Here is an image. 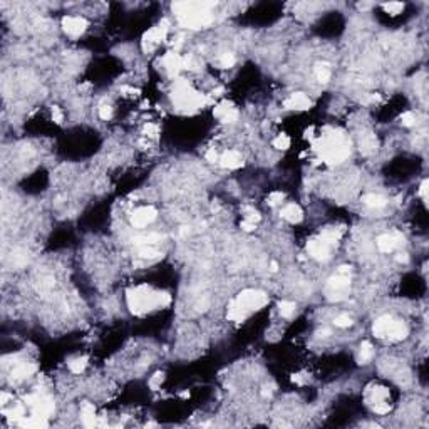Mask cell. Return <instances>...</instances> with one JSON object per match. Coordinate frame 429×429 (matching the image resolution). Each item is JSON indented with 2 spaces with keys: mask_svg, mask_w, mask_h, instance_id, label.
Returning a JSON list of instances; mask_svg holds the SVG:
<instances>
[{
  "mask_svg": "<svg viewBox=\"0 0 429 429\" xmlns=\"http://www.w3.org/2000/svg\"><path fill=\"white\" fill-rule=\"evenodd\" d=\"M283 198H285V195L282 193V191H274V193L268 195V203L272 204V206H275V204H280L283 202Z\"/></svg>",
  "mask_w": 429,
  "mask_h": 429,
  "instance_id": "d6a6232c",
  "label": "cell"
},
{
  "mask_svg": "<svg viewBox=\"0 0 429 429\" xmlns=\"http://www.w3.org/2000/svg\"><path fill=\"white\" fill-rule=\"evenodd\" d=\"M396 258H398V262H401V263H407L409 256H407V253H399Z\"/></svg>",
  "mask_w": 429,
  "mask_h": 429,
  "instance_id": "ab89813d",
  "label": "cell"
},
{
  "mask_svg": "<svg viewBox=\"0 0 429 429\" xmlns=\"http://www.w3.org/2000/svg\"><path fill=\"white\" fill-rule=\"evenodd\" d=\"M280 216L290 223H299V222H302V218H303V211L299 204L290 203V204H285V206L282 208Z\"/></svg>",
  "mask_w": 429,
  "mask_h": 429,
  "instance_id": "d6986e66",
  "label": "cell"
},
{
  "mask_svg": "<svg viewBox=\"0 0 429 429\" xmlns=\"http://www.w3.org/2000/svg\"><path fill=\"white\" fill-rule=\"evenodd\" d=\"M215 5V2H176L173 3V12L183 27L200 30L213 22Z\"/></svg>",
  "mask_w": 429,
  "mask_h": 429,
  "instance_id": "6da1fadb",
  "label": "cell"
},
{
  "mask_svg": "<svg viewBox=\"0 0 429 429\" xmlns=\"http://www.w3.org/2000/svg\"><path fill=\"white\" fill-rule=\"evenodd\" d=\"M86 367H87V357H76L69 362V371L74 372V374H81Z\"/></svg>",
  "mask_w": 429,
  "mask_h": 429,
  "instance_id": "4316f807",
  "label": "cell"
},
{
  "mask_svg": "<svg viewBox=\"0 0 429 429\" xmlns=\"http://www.w3.org/2000/svg\"><path fill=\"white\" fill-rule=\"evenodd\" d=\"M35 371H37V366H35L34 362H25V360L15 362L14 369L10 371L12 380H24V379L30 378Z\"/></svg>",
  "mask_w": 429,
  "mask_h": 429,
  "instance_id": "e0dca14e",
  "label": "cell"
},
{
  "mask_svg": "<svg viewBox=\"0 0 429 429\" xmlns=\"http://www.w3.org/2000/svg\"><path fill=\"white\" fill-rule=\"evenodd\" d=\"M371 7V3H359V9L360 10H367Z\"/></svg>",
  "mask_w": 429,
  "mask_h": 429,
  "instance_id": "b9f144b4",
  "label": "cell"
},
{
  "mask_svg": "<svg viewBox=\"0 0 429 429\" xmlns=\"http://www.w3.org/2000/svg\"><path fill=\"white\" fill-rule=\"evenodd\" d=\"M270 270H272V272H277V270H278V263H277V262H272V263H270Z\"/></svg>",
  "mask_w": 429,
  "mask_h": 429,
  "instance_id": "60d3db41",
  "label": "cell"
},
{
  "mask_svg": "<svg viewBox=\"0 0 429 429\" xmlns=\"http://www.w3.org/2000/svg\"><path fill=\"white\" fill-rule=\"evenodd\" d=\"M334 324H335V327H339V328H347V327L352 326V319L347 314H340L334 319Z\"/></svg>",
  "mask_w": 429,
  "mask_h": 429,
  "instance_id": "f546056e",
  "label": "cell"
},
{
  "mask_svg": "<svg viewBox=\"0 0 429 429\" xmlns=\"http://www.w3.org/2000/svg\"><path fill=\"white\" fill-rule=\"evenodd\" d=\"M274 146L277 148V150H280V151H285V150L290 148V138H288L287 134H278L274 139Z\"/></svg>",
  "mask_w": 429,
  "mask_h": 429,
  "instance_id": "83f0119b",
  "label": "cell"
},
{
  "mask_svg": "<svg viewBox=\"0 0 429 429\" xmlns=\"http://www.w3.org/2000/svg\"><path fill=\"white\" fill-rule=\"evenodd\" d=\"M25 404L32 409V414L35 416H42V418H49V416L54 412V401H52L47 394H41V392H35V394H29L25 398Z\"/></svg>",
  "mask_w": 429,
  "mask_h": 429,
  "instance_id": "9c48e42d",
  "label": "cell"
},
{
  "mask_svg": "<svg viewBox=\"0 0 429 429\" xmlns=\"http://www.w3.org/2000/svg\"><path fill=\"white\" fill-rule=\"evenodd\" d=\"M144 133H146V136H156V133H158V126H154V124H148V126L144 127Z\"/></svg>",
  "mask_w": 429,
  "mask_h": 429,
  "instance_id": "74e56055",
  "label": "cell"
},
{
  "mask_svg": "<svg viewBox=\"0 0 429 429\" xmlns=\"http://www.w3.org/2000/svg\"><path fill=\"white\" fill-rule=\"evenodd\" d=\"M359 146H360V153H364V154L376 153V151H378V138H376V134H372V133L362 134L360 136Z\"/></svg>",
  "mask_w": 429,
  "mask_h": 429,
  "instance_id": "ffe728a7",
  "label": "cell"
},
{
  "mask_svg": "<svg viewBox=\"0 0 429 429\" xmlns=\"http://www.w3.org/2000/svg\"><path fill=\"white\" fill-rule=\"evenodd\" d=\"M404 9V3L401 2H389V3H384V10L389 12V14H399L401 10Z\"/></svg>",
  "mask_w": 429,
  "mask_h": 429,
  "instance_id": "1f68e13d",
  "label": "cell"
},
{
  "mask_svg": "<svg viewBox=\"0 0 429 429\" xmlns=\"http://www.w3.org/2000/svg\"><path fill=\"white\" fill-rule=\"evenodd\" d=\"M168 30H170V22L168 21H163L159 22L158 25L151 27V29L143 35V50L144 52L154 50L156 47L166 39Z\"/></svg>",
  "mask_w": 429,
  "mask_h": 429,
  "instance_id": "30bf717a",
  "label": "cell"
},
{
  "mask_svg": "<svg viewBox=\"0 0 429 429\" xmlns=\"http://www.w3.org/2000/svg\"><path fill=\"white\" fill-rule=\"evenodd\" d=\"M156 216H158V211H156L154 206H150V204H148V206H139L136 208L133 215H131V223H133L136 228H144L151 225L156 220Z\"/></svg>",
  "mask_w": 429,
  "mask_h": 429,
  "instance_id": "7c38bea8",
  "label": "cell"
},
{
  "mask_svg": "<svg viewBox=\"0 0 429 429\" xmlns=\"http://www.w3.org/2000/svg\"><path fill=\"white\" fill-rule=\"evenodd\" d=\"M50 114H52V119H54V123L61 124V123L64 121V114H62V111H61V109H59V107H57V106H54V107H52Z\"/></svg>",
  "mask_w": 429,
  "mask_h": 429,
  "instance_id": "e575fe53",
  "label": "cell"
},
{
  "mask_svg": "<svg viewBox=\"0 0 429 429\" xmlns=\"http://www.w3.org/2000/svg\"><path fill=\"white\" fill-rule=\"evenodd\" d=\"M99 116H101V119H104V121H107V119L113 116V107H111L109 104H102V106L99 107Z\"/></svg>",
  "mask_w": 429,
  "mask_h": 429,
  "instance_id": "836d02e7",
  "label": "cell"
},
{
  "mask_svg": "<svg viewBox=\"0 0 429 429\" xmlns=\"http://www.w3.org/2000/svg\"><path fill=\"white\" fill-rule=\"evenodd\" d=\"M213 114H215V118H218L220 121L225 123V124H231L238 119V109L228 101L220 102L218 106L213 109Z\"/></svg>",
  "mask_w": 429,
  "mask_h": 429,
  "instance_id": "5bb4252c",
  "label": "cell"
},
{
  "mask_svg": "<svg viewBox=\"0 0 429 429\" xmlns=\"http://www.w3.org/2000/svg\"><path fill=\"white\" fill-rule=\"evenodd\" d=\"M161 64H163L164 71H166L170 76H176L179 71L184 69L183 57L178 54V52H168V54L161 59Z\"/></svg>",
  "mask_w": 429,
  "mask_h": 429,
  "instance_id": "2e32d148",
  "label": "cell"
},
{
  "mask_svg": "<svg viewBox=\"0 0 429 429\" xmlns=\"http://www.w3.org/2000/svg\"><path fill=\"white\" fill-rule=\"evenodd\" d=\"M374 355V347H372L371 342H362L360 344V349H359V355H357V360L360 364H367L369 360L372 359Z\"/></svg>",
  "mask_w": 429,
  "mask_h": 429,
  "instance_id": "cb8c5ba5",
  "label": "cell"
},
{
  "mask_svg": "<svg viewBox=\"0 0 429 429\" xmlns=\"http://www.w3.org/2000/svg\"><path fill=\"white\" fill-rule=\"evenodd\" d=\"M163 380H164V374H163V372H156V374L150 380V386L153 387V389H156V387L159 386V384L163 382Z\"/></svg>",
  "mask_w": 429,
  "mask_h": 429,
  "instance_id": "d590c367",
  "label": "cell"
},
{
  "mask_svg": "<svg viewBox=\"0 0 429 429\" xmlns=\"http://www.w3.org/2000/svg\"><path fill=\"white\" fill-rule=\"evenodd\" d=\"M82 414V424L86 428H94L96 426V409L91 403H86L81 409Z\"/></svg>",
  "mask_w": 429,
  "mask_h": 429,
  "instance_id": "44dd1931",
  "label": "cell"
},
{
  "mask_svg": "<svg viewBox=\"0 0 429 429\" xmlns=\"http://www.w3.org/2000/svg\"><path fill=\"white\" fill-rule=\"evenodd\" d=\"M349 288H351V267H340L337 274L332 275L327 282V299L339 302V300L346 299Z\"/></svg>",
  "mask_w": 429,
  "mask_h": 429,
  "instance_id": "ba28073f",
  "label": "cell"
},
{
  "mask_svg": "<svg viewBox=\"0 0 429 429\" xmlns=\"http://www.w3.org/2000/svg\"><path fill=\"white\" fill-rule=\"evenodd\" d=\"M206 159H208V161H210V163H216V161H218V154H216V151H215V150H210V151H208V153H206Z\"/></svg>",
  "mask_w": 429,
  "mask_h": 429,
  "instance_id": "f35d334b",
  "label": "cell"
},
{
  "mask_svg": "<svg viewBox=\"0 0 429 429\" xmlns=\"http://www.w3.org/2000/svg\"><path fill=\"white\" fill-rule=\"evenodd\" d=\"M401 123H403V126H406V127H412V126H416V123H418V116L412 113V111H406V113L401 116Z\"/></svg>",
  "mask_w": 429,
  "mask_h": 429,
  "instance_id": "f1b7e54d",
  "label": "cell"
},
{
  "mask_svg": "<svg viewBox=\"0 0 429 429\" xmlns=\"http://www.w3.org/2000/svg\"><path fill=\"white\" fill-rule=\"evenodd\" d=\"M171 99H173L175 106L179 111H198L206 104L208 98L202 94L200 91H196L188 81L184 79H178L173 86V92H171Z\"/></svg>",
  "mask_w": 429,
  "mask_h": 429,
  "instance_id": "5b68a950",
  "label": "cell"
},
{
  "mask_svg": "<svg viewBox=\"0 0 429 429\" xmlns=\"http://www.w3.org/2000/svg\"><path fill=\"white\" fill-rule=\"evenodd\" d=\"M218 161L227 170H238V168L243 166V156L238 151H227V153L222 154Z\"/></svg>",
  "mask_w": 429,
  "mask_h": 429,
  "instance_id": "ac0fdd59",
  "label": "cell"
},
{
  "mask_svg": "<svg viewBox=\"0 0 429 429\" xmlns=\"http://www.w3.org/2000/svg\"><path fill=\"white\" fill-rule=\"evenodd\" d=\"M389 399V391L386 387H374L369 394V401H371L372 406L376 404H380V403H387Z\"/></svg>",
  "mask_w": 429,
  "mask_h": 429,
  "instance_id": "603a6c76",
  "label": "cell"
},
{
  "mask_svg": "<svg viewBox=\"0 0 429 429\" xmlns=\"http://www.w3.org/2000/svg\"><path fill=\"white\" fill-rule=\"evenodd\" d=\"M315 77L319 82H327L330 79V69L327 64H317L315 66Z\"/></svg>",
  "mask_w": 429,
  "mask_h": 429,
  "instance_id": "484cf974",
  "label": "cell"
},
{
  "mask_svg": "<svg viewBox=\"0 0 429 429\" xmlns=\"http://www.w3.org/2000/svg\"><path fill=\"white\" fill-rule=\"evenodd\" d=\"M428 186H429V181H428V179H424V181L421 183V186H419V196H421V198H423V200H428V190H429Z\"/></svg>",
  "mask_w": 429,
  "mask_h": 429,
  "instance_id": "8d00e7d4",
  "label": "cell"
},
{
  "mask_svg": "<svg viewBox=\"0 0 429 429\" xmlns=\"http://www.w3.org/2000/svg\"><path fill=\"white\" fill-rule=\"evenodd\" d=\"M268 303V297L265 292L248 288L236 295V299L230 303L227 317L231 322H243L252 312L263 308Z\"/></svg>",
  "mask_w": 429,
  "mask_h": 429,
  "instance_id": "277c9868",
  "label": "cell"
},
{
  "mask_svg": "<svg viewBox=\"0 0 429 429\" xmlns=\"http://www.w3.org/2000/svg\"><path fill=\"white\" fill-rule=\"evenodd\" d=\"M87 21L81 15H67V17L62 19V29L66 32L69 37L72 39H77L86 32L87 29Z\"/></svg>",
  "mask_w": 429,
  "mask_h": 429,
  "instance_id": "8fae6325",
  "label": "cell"
},
{
  "mask_svg": "<svg viewBox=\"0 0 429 429\" xmlns=\"http://www.w3.org/2000/svg\"><path fill=\"white\" fill-rule=\"evenodd\" d=\"M127 307L136 315L158 310L171 303V295L163 290H154L150 285H138L127 292Z\"/></svg>",
  "mask_w": 429,
  "mask_h": 429,
  "instance_id": "3957f363",
  "label": "cell"
},
{
  "mask_svg": "<svg viewBox=\"0 0 429 429\" xmlns=\"http://www.w3.org/2000/svg\"><path fill=\"white\" fill-rule=\"evenodd\" d=\"M362 202L366 206L369 208H374V210H378V208H382L387 204V200L384 198L382 195H378V193H369L362 198Z\"/></svg>",
  "mask_w": 429,
  "mask_h": 429,
  "instance_id": "7402d4cb",
  "label": "cell"
},
{
  "mask_svg": "<svg viewBox=\"0 0 429 429\" xmlns=\"http://www.w3.org/2000/svg\"><path fill=\"white\" fill-rule=\"evenodd\" d=\"M376 243H378V248L382 253H391V252H394L399 245H403L404 236L398 233V231H394V233H384L379 236Z\"/></svg>",
  "mask_w": 429,
  "mask_h": 429,
  "instance_id": "4fadbf2b",
  "label": "cell"
},
{
  "mask_svg": "<svg viewBox=\"0 0 429 429\" xmlns=\"http://www.w3.org/2000/svg\"><path fill=\"white\" fill-rule=\"evenodd\" d=\"M315 150L327 164H340L351 156V141L339 129H326L319 136Z\"/></svg>",
  "mask_w": 429,
  "mask_h": 429,
  "instance_id": "7a4b0ae2",
  "label": "cell"
},
{
  "mask_svg": "<svg viewBox=\"0 0 429 429\" xmlns=\"http://www.w3.org/2000/svg\"><path fill=\"white\" fill-rule=\"evenodd\" d=\"M340 240V230L337 228H326L317 238H312L307 243V252L317 262H327L330 253L337 247Z\"/></svg>",
  "mask_w": 429,
  "mask_h": 429,
  "instance_id": "8992f818",
  "label": "cell"
},
{
  "mask_svg": "<svg viewBox=\"0 0 429 429\" xmlns=\"http://www.w3.org/2000/svg\"><path fill=\"white\" fill-rule=\"evenodd\" d=\"M278 312L282 317L290 319V317H294V314H295V303L288 302V300H282V302L278 303Z\"/></svg>",
  "mask_w": 429,
  "mask_h": 429,
  "instance_id": "d4e9b609",
  "label": "cell"
},
{
  "mask_svg": "<svg viewBox=\"0 0 429 429\" xmlns=\"http://www.w3.org/2000/svg\"><path fill=\"white\" fill-rule=\"evenodd\" d=\"M312 101L307 94L303 92H294L285 99V107L287 109H295V111H307L310 109Z\"/></svg>",
  "mask_w": 429,
  "mask_h": 429,
  "instance_id": "9a60e30c",
  "label": "cell"
},
{
  "mask_svg": "<svg viewBox=\"0 0 429 429\" xmlns=\"http://www.w3.org/2000/svg\"><path fill=\"white\" fill-rule=\"evenodd\" d=\"M233 64H235V55L233 54H230V52L222 54V57H220V66L228 69V67H233Z\"/></svg>",
  "mask_w": 429,
  "mask_h": 429,
  "instance_id": "4dcf8cb0",
  "label": "cell"
},
{
  "mask_svg": "<svg viewBox=\"0 0 429 429\" xmlns=\"http://www.w3.org/2000/svg\"><path fill=\"white\" fill-rule=\"evenodd\" d=\"M372 332L378 339L403 340L407 337V326L403 320H396L391 315H382L372 326Z\"/></svg>",
  "mask_w": 429,
  "mask_h": 429,
  "instance_id": "52a82bcc",
  "label": "cell"
}]
</instances>
